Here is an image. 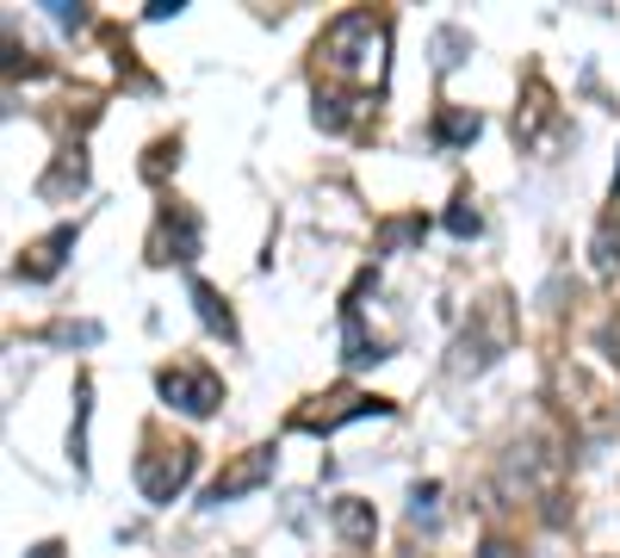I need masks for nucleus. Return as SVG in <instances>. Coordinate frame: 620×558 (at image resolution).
<instances>
[{"label": "nucleus", "instance_id": "1", "mask_svg": "<svg viewBox=\"0 0 620 558\" xmlns=\"http://www.w3.org/2000/svg\"><path fill=\"white\" fill-rule=\"evenodd\" d=\"M317 57H323V69H330V75H342V81L385 75V25L372 20V13H342V20L323 32Z\"/></svg>", "mask_w": 620, "mask_h": 558}, {"label": "nucleus", "instance_id": "2", "mask_svg": "<svg viewBox=\"0 0 620 558\" xmlns=\"http://www.w3.org/2000/svg\"><path fill=\"white\" fill-rule=\"evenodd\" d=\"M199 472V447L175 441V447H150V453H136V490L150 502H175Z\"/></svg>", "mask_w": 620, "mask_h": 558}, {"label": "nucleus", "instance_id": "3", "mask_svg": "<svg viewBox=\"0 0 620 558\" xmlns=\"http://www.w3.org/2000/svg\"><path fill=\"white\" fill-rule=\"evenodd\" d=\"M273 472H279V453H273V447H249V453H236V460L212 478V490H205V509H224V502L254 497L261 484H273Z\"/></svg>", "mask_w": 620, "mask_h": 558}, {"label": "nucleus", "instance_id": "4", "mask_svg": "<svg viewBox=\"0 0 620 558\" xmlns=\"http://www.w3.org/2000/svg\"><path fill=\"white\" fill-rule=\"evenodd\" d=\"M155 391H162L180 416H212V409L224 404V385H217L212 366H162Z\"/></svg>", "mask_w": 620, "mask_h": 558}, {"label": "nucleus", "instance_id": "5", "mask_svg": "<svg viewBox=\"0 0 620 558\" xmlns=\"http://www.w3.org/2000/svg\"><path fill=\"white\" fill-rule=\"evenodd\" d=\"M199 242H205V230H199V212L193 205H162L155 212V230H150V261H193Z\"/></svg>", "mask_w": 620, "mask_h": 558}, {"label": "nucleus", "instance_id": "6", "mask_svg": "<svg viewBox=\"0 0 620 558\" xmlns=\"http://www.w3.org/2000/svg\"><path fill=\"white\" fill-rule=\"evenodd\" d=\"M75 224H57L50 236H38L32 249L13 261V280H25V286H44V280H57L62 273V261H69V249H75Z\"/></svg>", "mask_w": 620, "mask_h": 558}, {"label": "nucleus", "instance_id": "7", "mask_svg": "<svg viewBox=\"0 0 620 558\" xmlns=\"http://www.w3.org/2000/svg\"><path fill=\"white\" fill-rule=\"evenodd\" d=\"M360 416H391V404L385 397H354V391H342V397H330V409H305L298 428H310V435H335L342 423H360Z\"/></svg>", "mask_w": 620, "mask_h": 558}, {"label": "nucleus", "instance_id": "8", "mask_svg": "<svg viewBox=\"0 0 620 558\" xmlns=\"http://www.w3.org/2000/svg\"><path fill=\"white\" fill-rule=\"evenodd\" d=\"M546 478V447L527 441V447H509L503 453V497H527V490H540Z\"/></svg>", "mask_w": 620, "mask_h": 558}, {"label": "nucleus", "instance_id": "9", "mask_svg": "<svg viewBox=\"0 0 620 558\" xmlns=\"http://www.w3.org/2000/svg\"><path fill=\"white\" fill-rule=\"evenodd\" d=\"M335 534L348 539V546H372V534H379V515H372V502L360 497H335Z\"/></svg>", "mask_w": 620, "mask_h": 558}, {"label": "nucleus", "instance_id": "10", "mask_svg": "<svg viewBox=\"0 0 620 558\" xmlns=\"http://www.w3.org/2000/svg\"><path fill=\"white\" fill-rule=\"evenodd\" d=\"M193 305H199V323L212 329V335L236 342V317H230V305H224V292L205 286V280H193Z\"/></svg>", "mask_w": 620, "mask_h": 558}, {"label": "nucleus", "instance_id": "11", "mask_svg": "<svg viewBox=\"0 0 620 558\" xmlns=\"http://www.w3.org/2000/svg\"><path fill=\"white\" fill-rule=\"evenodd\" d=\"M478 131H485V118L472 112V106H446V112L434 118V136H441V143H453V150L478 143Z\"/></svg>", "mask_w": 620, "mask_h": 558}, {"label": "nucleus", "instance_id": "12", "mask_svg": "<svg viewBox=\"0 0 620 558\" xmlns=\"http://www.w3.org/2000/svg\"><path fill=\"white\" fill-rule=\"evenodd\" d=\"M81 187H87V162H81V150H69V155L57 162V174L44 180L38 193H44V199H57V193H81Z\"/></svg>", "mask_w": 620, "mask_h": 558}, {"label": "nucleus", "instance_id": "13", "mask_svg": "<svg viewBox=\"0 0 620 558\" xmlns=\"http://www.w3.org/2000/svg\"><path fill=\"white\" fill-rule=\"evenodd\" d=\"M87 397H94V385L81 379L75 385V428H69V460H75V472H87Z\"/></svg>", "mask_w": 620, "mask_h": 558}, {"label": "nucleus", "instance_id": "14", "mask_svg": "<svg viewBox=\"0 0 620 558\" xmlns=\"http://www.w3.org/2000/svg\"><path fill=\"white\" fill-rule=\"evenodd\" d=\"M596 273H601V280H615V273H620V224H615V217H601V224H596Z\"/></svg>", "mask_w": 620, "mask_h": 558}, {"label": "nucleus", "instance_id": "15", "mask_svg": "<svg viewBox=\"0 0 620 558\" xmlns=\"http://www.w3.org/2000/svg\"><path fill=\"white\" fill-rule=\"evenodd\" d=\"M434 521H441V484L428 478L409 490V527H434Z\"/></svg>", "mask_w": 620, "mask_h": 558}, {"label": "nucleus", "instance_id": "16", "mask_svg": "<svg viewBox=\"0 0 620 558\" xmlns=\"http://www.w3.org/2000/svg\"><path fill=\"white\" fill-rule=\"evenodd\" d=\"M446 230L460 236V242H465V236H478V230H485V212L472 205V193H460V199H453V212H446Z\"/></svg>", "mask_w": 620, "mask_h": 558}, {"label": "nucleus", "instance_id": "17", "mask_svg": "<svg viewBox=\"0 0 620 558\" xmlns=\"http://www.w3.org/2000/svg\"><path fill=\"white\" fill-rule=\"evenodd\" d=\"M50 342H62V347H94V342H99V323H62V329H50Z\"/></svg>", "mask_w": 620, "mask_h": 558}, {"label": "nucleus", "instance_id": "18", "mask_svg": "<svg viewBox=\"0 0 620 558\" xmlns=\"http://www.w3.org/2000/svg\"><path fill=\"white\" fill-rule=\"evenodd\" d=\"M422 230H428L422 217H397V224H385V236H379V242H385V249H397V242H416Z\"/></svg>", "mask_w": 620, "mask_h": 558}, {"label": "nucleus", "instance_id": "19", "mask_svg": "<svg viewBox=\"0 0 620 558\" xmlns=\"http://www.w3.org/2000/svg\"><path fill=\"white\" fill-rule=\"evenodd\" d=\"M168 162H180V143H155L150 162H143V180H162V174H168Z\"/></svg>", "mask_w": 620, "mask_h": 558}, {"label": "nucleus", "instance_id": "20", "mask_svg": "<svg viewBox=\"0 0 620 558\" xmlns=\"http://www.w3.org/2000/svg\"><path fill=\"white\" fill-rule=\"evenodd\" d=\"M460 50H465V32H453V25H446L441 38H434V62H441V69H453V62H460Z\"/></svg>", "mask_w": 620, "mask_h": 558}, {"label": "nucleus", "instance_id": "21", "mask_svg": "<svg viewBox=\"0 0 620 558\" xmlns=\"http://www.w3.org/2000/svg\"><path fill=\"white\" fill-rule=\"evenodd\" d=\"M485 558H515V546L509 539H485Z\"/></svg>", "mask_w": 620, "mask_h": 558}, {"label": "nucleus", "instance_id": "22", "mask_svg": "<svg viewBox=\"0 0 620 558\" xmlns=\"http://www.w3.org/2000/svg\"><path fill=\"white\" fill-rule=\"evenodd\" d=\"M25 558H62V546H57V539H44V546H32Z\"/></svg>", "mask_w": 620, "mask_h": 558}, {"label": "nucleus", "instance_id": "23", "mask_svg": "<svg viewBox=\"0 0 620 558\" xmlns=\"http://www.w3.org/2000/svg\"><path fill=\"white\" fill-rule=\"evenodd\" d=\"M615 199H620V162H615Z\"/></svg>", "mask_w": 620, "mask_h": 558}]
</instances>
